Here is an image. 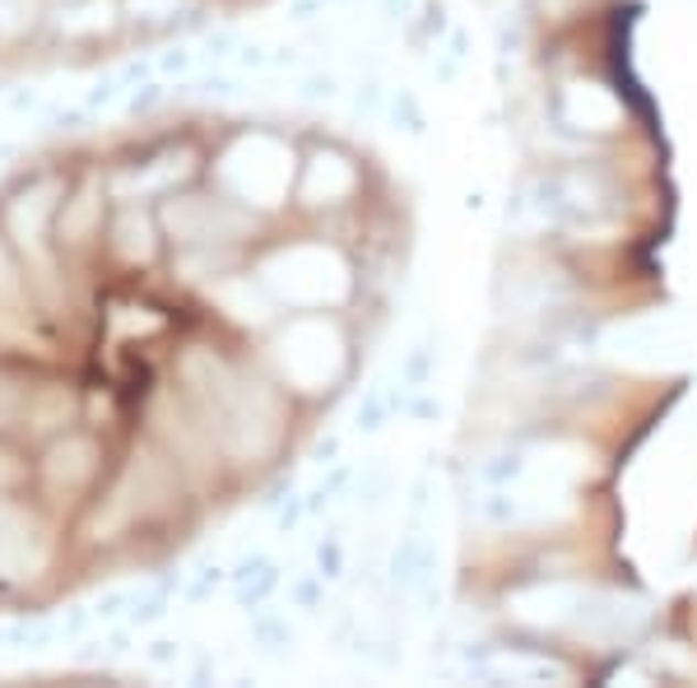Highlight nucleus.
<instances>
[{
    "mask_svg": "<svg viewBox=\"0 0 697 688\" xmlns=\"http://www.w3.org/2000/svg\"><path fill=\"white\" fill-rule=\"evenodd\" d=\"M140 135L52 144L0 182V619L144 563L205 447L251 424L163 288L238 215Z\"/></svg>",
    "mask_w": 697,
    "mask_h": 688,
    "instance_id": "1",
    "label": "nucleus"
}]
</instances>
